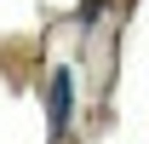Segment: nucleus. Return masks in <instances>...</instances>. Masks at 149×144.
Listing matches in <instances>:
<instances>
[{
    "mask_svg": "<svg viewBox=\"0 0 149 144\" xmlns=\"http://www.w3.org/2000/svg\"><path fill=\"white\" fill-rule=\"evenodd\" d=\"M69 109H74V75L57 69L52 87H46V115H52V133H63V127H69Z\"/></svg>",
    "mask_w": 149,
    "mask_h": 144,
    "instance_id": "obj_1",
    "label": "nucleus"
}]
</instances>
